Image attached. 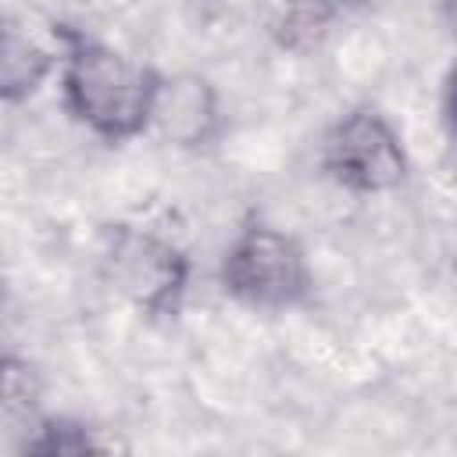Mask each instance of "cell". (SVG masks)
I'll use <instances>...</instances> for the list:
<instances>
[{"label":"cell","mask_w":457,"mask_h":457,"mask_svg":"<svg viewBox=\"0 0 457 457\" xmlns=\"http://www.w3.org/2000/svg\"><path fill=\"white\" fill-rule=\"evenodd\" d=\"M61 43L57 64L68 114L107 143L146 132L164 75L82 32H61Z\"/></svg>","instance_id":"cell-1"},{"label":"cell","mask_w":457,"mask_h":457,"mask_svg":"<svg viewBox=\"0 0 457 457\" xmlns=\"http://www.w3.org/2000/svg\"><path fill=\"white\" fill-rule=\"evenodd\" d=\"M221 286L239 303L282 311L307 296L311 268L293 236L275 225H246L221 257Z\"/></svg>","instance_id":"cell-2"},{"label":"cell","mask_w":457,"mask_h":457,"mask_svg":"<svg viewBox=\"0 0 457 457\" xmlns=\"http://www.w3.org/2000/svg\"><path fill=\"white\" fill-rule=\"evenodd\" d=\"M321 164L339 186L353 193H386L407 179L403 139L386 121V114L371 107H357L328 129Z\"/></svg>","instance_id":"cell-3"},{"label":"cell","mask_w":457,"mask_h":457,"mask_svg":"<svg viewBox=\"0 0 457 457\" xmlns=\"http://www.w3.org/2000/svg\"><path fill=\"white\" fill-rule=\"evenodd\" d=\"M114 271H118L121 289L150 311H161V307L175 303V296L182 289V278H186L182 253L171 250L168 243H161L154 236H139V232L118 236Z\"/></svg>","instance_id":"cell-4"},{"label":"cell","mask_w":457,"mask_h":457,"mask_svg":"<svg viewBox=\"0 0 457 457\" xmlns=\"http://www.w3.org/2000/svg\"><path fill=\"white\" fill-rule=\"evenodd\" d=\"M218 96L200 75L161 79L154 104V129L175 146H204L218 132Z\"/></svg>","instance_id":"cell-5"},{"label":"cell","mask_w":457,"mask_h":457,"mask_svg":"<svg viewBox=\"0 0 457 457\" xmlns=\"http://www.w3.org/2000/svg\"><path fill=\"white\" fill-rule=\"evenodd\" d=\"M54 68V54L43 50L32 36H21L18 29H7L4 36V64H0V75H4V96L7 100H18V96H29Z\"/></svg>","instance_id":"cell-6"},{"label":"cell","mask_w":457,"mask_h":457,"mask_svg":"<svg viewBox=\"0 0 457 457\" xmlns=\"http://www.w3.org/2000/svg\"><path fill=\"white\" fill-rule=\"evenodd\" d=\"M39 436H32L25 446L39 450V453H79V450H100V443L89 436V428L82 425H64V421H46L36 428Z\"/></svg>","instance_id":"cell-7"},{"label":"cell","mask_w":457,"mask_h":457,"mask_svg":"<svg viewBox=\"0 0 457 457\" xmlns=\"http://www.w3.org/2000/svg\"><path fill=\"white\" fill-rule=\"evenodd\" d=\"M364 4H371V0H296L293 4V25L314 29V25H325L336 14L353 11V7H364Z\"/></svg>","instance_id":"cell-8"},{"label":"cell","mask_w":457,"mask_h":457,"mask_svg":"<svg viewBox=\"0 0 457 457\" xmlns=\"http://www.w3.org/2000/svg\"><path fill=\"white\" fill-rule=\"evenodd\" d=\"M446 111H450V125L457 132V68L450 75V86H446Z\"/></svg>","instance_id":"cell-9"},{"label":"cell","mask_w":457,"mask_h":457,"mask_svg":"<svg viewBox=\"0 0 457 457\" xmlns=\"http://www.w3.org/2000/svg\"><path fill=\"white\" fill-rule=\"evenodd\" d=\"M443 11H446V25H450L453 36H457V0H443Z\"/></svg>","instance_id":"cell-10"}]
</instances>
